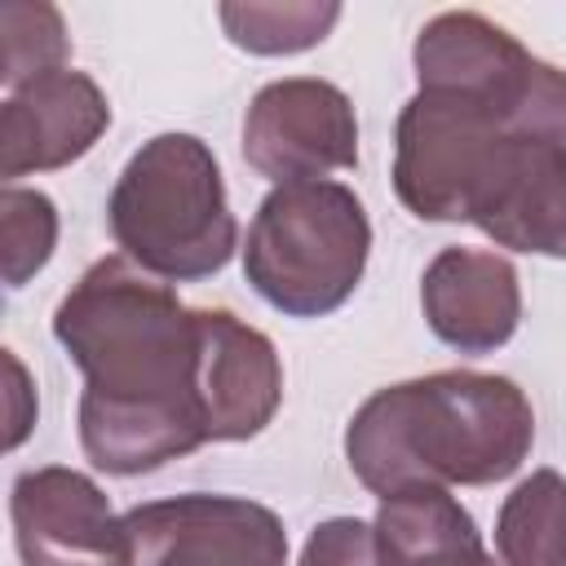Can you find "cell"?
Here are the masks:
<instances>
[{
    "label": "cell",
    "mask_w": 566,
    "mask_h": 566,
    "mask_svg": "<svg viewBox=\"0 0 566 566\" xmlns=\"http://www.w3.org/2000/svg\"><path fill=\"white\" fill-rule=\"evenodd\" d=\"M226 40L256 57H292L332 35L340 22L336 0H226L217 4Z\"/></svg>",
    "instance_id": "2e32d148"
},
{
    "label": "cell",
    "mask_w": 566,
    "mask_h": 566,
    "mask_svg": "<svg viewBox=\"0 0 566 566\" xmlns=\"http://www.w3.org/2000/svg\"><path fill=\"white\" fill-rule=\"evenodd\" d=\"M0 40H4V88H22L49 71L66 66L71 40H66V22L53 4L44 0H9L0 4Z\"/></svg>",
    "instance_id": "e0dca14e"
},
{
    "label": "cell",
    "mask_w": 566,
    "mask_h": 566,
    "mask_svg": "<svg viewBox=\"0 0 566 566\" xmlns=\"http://www.w3.org/2000/svg\"><path fill=\"white\" fill-rule=\"evenodd\" d=\"M464 221L495 248L566 261V137L539 128L500 133Z\"/></svg>",
    "instance_id": "52a82bcc"
},
{
    "label": "cell",
    "mask_w": 566,
    "mask_h": 566,
    "mask_svg": "<svg viewBox=\"0 0 566 566\" xmlns=\"http://www.w3.org/2000/svg\"><path fill=\"white\" fill-rule=\"evenodd\" d=\"M500 566H566V478L531 469L495 513Z\"/></svg>",
    "instance_id": "9a60e30c"
},
{
    "label": "cell",
    "mask_w": 566,
    "mask_h": 566,
    "mask_svg": "<svg viewBox=\"0 0 566 566\" xmlns=\"http://www.w3.org/2000/svg\"><path fill=\"white\" fill-rule=\"evenodd\" d=\"M106 230L133 265L164 283H199L230 265L239 221L212 146L195 133H155L119 168Z\"/></svg>",
    "instance_id": "3957f363"
},
{
    "label": "cell",
    "mask_w": 566,
    "mask_h": 566,
    "mask_svg": "<svg viewBox=\"0 0 566 566\" xmlns=\"http://www.w3.org/2000/svg\"><path fill=\"white\" fill-rule=\"evenodd\" d=\"M482 566H500V562H495V557H486V562H482Z\"/></svg>",
    "instance_id": "44dd1931"
},
{
    "label": "cell",
    "mask_w": 566,
    "mask_h": 566,
    "mask_svg": "<svg viewBox=\"0 0 566 566\" xmlns=\"http://www.w3.org/2000/svg\"><path fill=\"white\" fill-rule=\"evenodd\" d=\"M53 340L84 376L75 424L93 469L137 478L208 442L199 323L172 283L102 256L57 301Z\"/></svg>",
    "instance_id": "6da1fadb"
},
{
    "label": "cell",
    "mask_w": 566,
    "mask_h": 566,
    "mask_svg": "<svg viewBox=\"0 0 566 566\" xmlns=\"http://www.w3.org/2000/svg\"><path fill=\"white\" fill-rule=\"evenodd\" d=\"M535 447V407L500 371H429L363 398L345 424L349 473L371 495L402 486H491Z\"/></svg>",
    "instance_id": "7a4b0ae2"
},
{
    "label": "cell",
    "mask_w": 566,
    "mask_h": 566,
    "mask_svg": "<svg viewBox=\"0 0 566 566\" xmlns=\"http://www.w3.org/2000/svg\"><path fill=\"white\" fill-rule=\"evenodd\" d=\"M142 566H287L283 517L248 495L186 491L124 513Z\"/></svg>",
    "instance_id": "ba28073f"
},
{
    "label": "cell",
    "mask_w": 566,
    "mask_h": 566,
    "mask_svg": "<svg viewBox=\"0 0 566 566\" xmlns=\"http://www.w3.org/2000/svg\"><path fill=\"white\" fill-rule=\"evenodd\" d=\"M199 407L208 442H248L283 407V358L274 340L230 310L199 305Z\"/></svg>",
    "instance_id": "7c38bea8"
},
{
    "label": "cell",
    "mask_w": 566,
    "mask_h": 566,
    "mask_svg": "<svg viewBox=\"0 0 566 566\" xmlns=\"http://www.w3.org/2000/svg\"><path fill=\"white\" fill-rule=\"evenodd\" d=\"M243 159L274 186L327 181L358 168V115L340 84L318 75L270 80L252 93L239 133Z\"/></svg>",
    "instance_id": "8992f818"
},
{
    "label": "cell",
    "mask_w": 566,
    "mask_h": 566,
    "mask_svg": "<svg viewBox=\"0 0 566 566\" xmlns=\"http://www.w3.org/2000/svg\"><path fill=\"white\" fill-rule=\"evenodd\" d=\"M420 310L442 345L460 354H495L522 323L517 265L491 248H442L420 274Z\"/></svg>",
    "instance_id": "4fadbf2b"
},
{
    "label": "cell",
    "mask_w": 566,
    "mask_h": 566,
    "mask_svg": "<svg viewBox=\"0 0 566 566\" xmlns=\"http://www.w3.org/2000/svg\"><path fill=\"white\" fill-rule=\"evenodd\" d=\"M509 133L495 111L473 97L416 88L394 124V195L420 221H464L473 181Z\"/></svg>",
    "instance_id": "5b68a950"
},
{
    "label": "cell",
    "mask_w": 566,
    "mask_h": 566,
    "mask_svg": "<svg viewBox=\"0 0 566 566\" xmlns=\"http://www.w3.org/2000/svg\"><path fill=\"white\" fill-rule=\"evenodd\" d=\"M411 66L420 88L473 97L495 111L504 128H517L544 62L500 22L473 9H447L420 27L411 44Z\"/></svg>",
    "instance_id": "30bf717a"
},
{
    "label": "cell",
    "mask_w": 566,
    "mask_h": 566,
    "mask_svg": "<svg viewBox=\"0 0 566 566\" xmlns=\"http://www.w3.org/2000/svg\"><path fill=\"white\" fill-rule=\"evenodd\" d=\"M371 526L385 566H482L491 557L451 486H402L380 500Z\"/></svg>",
    "instance_id": "5bb4252c"
},
{
    "label": "cell",
    "mask_w": 566,
    "mask_h": 566,
    "mask_svg": "<svg viewBox=\"0 0 566 566\" xmlns=\"http://www.w3.org/2000/svg\"><path fill=\"white\" fill-rule=\"evenodd\" d=\"M371 221L345 181L274 186L243 239V279L287 318L336 314L363 283Z\"/></svg>",
    "instance_id": "277c9868"
},
{
    "label": "cell",
    "mask_w": 566,
    "mask_h": 566,
    "mask_svg": "<svg viewBox=\"0 0 566 566\" xmlns=\"http://www.w3.org/2000/svg\"><path fill=\"white\" fill-rule=\"evenodd\" d=\"M57 248V203L44 190L31 186H4L0 190V261H4V287L31 283Z\"/></svg>",
    "instance_id": "ac0fdd59"
},
{
    "label": "cell",
    "mask_w": 566,
    "mask_h": 566,
    "mask_svg": "<svg viewBox=\"0 0 566 566\" xmlns=\"http://www.w3.org/2000/svg\"><path fill=\"white\" fill-rule=\"evenodd\" d=\"M111 128V102L88 71L62 66L22 88L0 106V177L18 186L31 172H57L84 159Z\"/></svg>",
    "instance_id": "8fae6325"
},
{
    "label": "cell",
    "mask_w": 566,
    "mask_h": 566,
    "mask_svg": "<svg viewBox=\"0 0 566 566\" xmlns=\"http://www.w3.org/2000/svg\"><path fill=\"white\" fill-rule=\"evenodd\" d=\"M4 371H9V438L4 442H9V451H18L27 442V433L35 429L40 407H35L31 376H27V367H22V358L13 349H4Z\"/></svg>",
    "instance_id": "ffe728a7"
},
{
    "label": "cell",
    "mask_w": 566,
    "mask_h": 566,
    "mask_svg": "<svg viewBox=\"0 0 566 566\" xmlns=\"http://www.w3.org/2000/svg\"><path fill=\"white\" fill-rule=\"evenodd\" d=\"M9 522L22 566H133V531L111 495L80 469H22L9 486Z\"/></svg>",
    "instance_id": "9c48e42d"
},
{
    "label": "cell",
    "mask_w": 566,
    "mask_h": 566,
    "mask_svg": "<svg viewBox=\"0 0 566 566\" xmlns=\"http://www.w3.org/2000/svg\"><path fill=\"white\" fill-rule=\"evenodd\" d=\"M296 566H385L376 526L363 517H327L305 535Z\"/></svg>",
    "instance_id": "d6986e66"
}]
</instances>
